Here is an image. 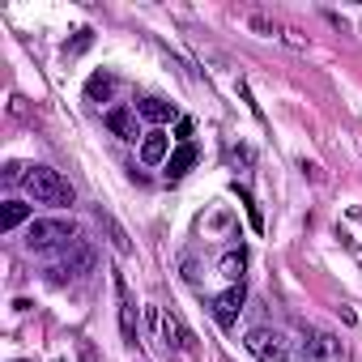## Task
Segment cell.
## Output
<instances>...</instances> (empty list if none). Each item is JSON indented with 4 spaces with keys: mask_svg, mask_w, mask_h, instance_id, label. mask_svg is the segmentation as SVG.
I'll use <instances>...</instances> for the list:
<instances>
[{
    "mask_svg": "<svg viewBox=\"0 0 362 362\" xmlns=\"http://www.w3.org/2000/svg\"><path fill=\"white\" fill-rule=\"evenodd\" d=\"M115 298H119V332H124L128 345H136V311H132V298H128L124 277H115Z\"/></svg>",
    "mask_w": 362,
    "mask_h": 362,
    "instance_id": "7",
    "label": "cell"
},
{
    "mask_svg": "<svg viewBox=\"0 0 362 362\" xmlns=\"http://www.w3.org/2000/svg\"><path fill=\"white\" fill-rule=\"evenodd\" d=\"M247 26H252V30H260V35H273V26H269L264 18H247Z\"/></svg>",
    "mask_w": 362,
    "mask_h": 362,
    "instance_id": "19",
    "label": "cell"
},
{
    "mask_svg": "<svg viewBox=\"0 0 362 362\" xmlns=\"http://www.w3.org/2000/svg\"><path fill=\"white\" fill-rule=\"evenodd\" d=\"M107 128L119 136V141H136L141 132H136V111H128V107H111L107 111Z\"/></svg>",
    "mask_w": 362,
    "mask_h": 362,
    "instance_id": "9",
    "label": "cell"
},
{
    "mask_svg": "<svg viewBox=\"0 0 362 362\" xmlns=\"http://www.w3.org/2000/svg\"><path fill=\"white\" fill-rule=\"evenodd\" d=\"M73 239H77L73 218H35L26 226V247L30 252H52L60 243H73Z\"/></svg>",
    "mask_w": 362,
    "mask_h": 362,
    "instance_id": "2",
    "label": "cell"
},
{
    "mask_svg": "<svg viewBox=\"0 0 362 362\" xmlns=\"http://www.w3.org/2000/svg\"><path fill=\"white\" fill-rule=\"evenodd\" d=\"M111 94H115V77H111V73H94V77L86 81V98H90V103H107Z\"/></svg>",
    "mask_w": 362,
    "mask_h": 362,
    "instance_id": "13",
    "label": "cell"
},
{
    "mask_svg": "<svg viewBox=\"0 0 362 362\" xmlns=\"http://www.w3.org/2000/svg\"><path fill=\"white\" fill-rule=\"evenodd\" d=\"M69 247H73V252L64 256V264H56V269H52V281H64V277H81V273H90V269H94V247H90V243L73 239Z\"/></svg>",
    "mask_w": 362,
    "mask_h": 362,
    "instance_id": "5",
    "label": "cell"
},
{
    "mask_svg": "<svg viewBox=\"0 0 362 362\" xmlns=\"http://www.w3.org/2000/svg\"><path fill=\"white\" fill-rule=\"evenodd\" d=\"M18 362H22V358H18Z\"/></svg>",
    "mask_w": 362,
    "mask_h": 362,
    "instance_id": "20",
    "label": "cell"
},
{
    "mask_svg": "<svg viewBox=\"0 0 362 362\" xmlns=\"http://www.w3.org/2000/svg\"><path fill=\"white\" fill-rule=\"evenodd\" d=\"M175 136H179V141H184V145H188V136H192V119H188V115H184V119H179V124H175Z\"/></svg>",
    "mask_w": 362,
    "mask_h": 362,
    "instance_id": "17",
    "label": "cell"
},
{
    "mask_svg": "<svg viewBox=\"0 0 362 362\" xmlns=\"http://www.w3.org/2000/svg\"><path fill=\"white\" fill-rule=\"evenodd\" d=\"M166 153H170V136H166L162 128L145 132V141H141V162H145V166H158V162H166Z\"/></svg>",
    "mask_w": 362,
    "mask_h": 362,
    "instance_id": "8",
    "label": "cell"
},
{
    "mask_svg": "<svg viewBox=\"0 0 362 362\" xmlns=\"http://www.w3.org/2000/svg\"><path fill=\"white\" fill-rule=\"evenodd\" d=\"M192 166H197V145H192V141H188V145H179V149H175V153L166 158V175H170V179L188 175Z\"/></svg>",
    "mask_w": 362,
    "mask_h": 362,
    "instance_id": "12",
    "label": "cell"
},
{
    "mask_svg": "<svg viewBox=\"0 0 362 362\" xmlns=\"http://www.w3.org/2000/svg\"><path fill=\"white\" fill-rule=\"evenodd\" d=\"M247 349H252V358H260V362H286V358H290V341H286V332H277V328H252V332H247Z\"/></svg>",
    "mask_w": 362,
    "mask_h": 362,
    "instance_id": "3",
    "label": "cell"
},
{
    "mask_svg": "<svg viewBox=\"0 0 362 362\" xmlns=\"http://www.w3.org/2000/svg\"><path fill=\"white\" fill-rule=\"evenodd\" d=\"M26 218H30V205H26V201H5V214H0V230L9 235V230H18Z\"/></svg>",
    "mask_w": 362,
    "mask_h": 362,
    "instance_id": "14",
    "label": "cell"
},
{
    "mask_svg": "<svg viewBox=\"0 0 362 362\" xmlns=\"http://www.w3.org/2000/svg\"><path fill=\"white\" fill-rule=\"evenodd\" d=\"M243 298H247L243 281L230 286V290H222V294L214 298V320H218L222 328H235V324H239V311H243Z\"/></svg>",
    "mask_w": 362,
    "mask_h": 362,
    "instance_id": "6",
    "label": "cell"
},
{
    "mask_svg": "<svg viewBox=\"0 0 362 362\" xmlns=\"http://www.w3.org/2000/svg\"><path fill=\"white\" fill-rule=\"evenodd\" d=\"M26 192L35 197V205H52V209H69L73 201H77V192H73V184L60 175V170H52V166H30L26 170Z\"/></svg>",
    "mask_w": 362,
    "mask_h": 362,
    "instance_id": "1",
    "label": "cell"
},
{
    "mask_svg": "<svg viewBox=\"0 0 362 362\" xmlns=\"http://www.w3.org/2000/svg\"><path fill=\"white\" fill-rule=\"evenodd\" d=\"M158 324H162V337L175 345V349H192V332L179 324V315L175 311H166V315H158Z\"/></svg>",
    "mask_w": 362,
    "mask_h": 362,
    "instance_id": "10",
    "label": "cell"
},
{
    "mask_svg": "<svg viewBox=\"0 0 362 362\" xmlns=\"http://www.w3.org/2000/svg\"><path fill=\"white\" fill-rule=\"evenodd\" d=\"M136 115L149 119V124H166V119H175V103H166V98H141Z\"/></svg>",
    "mask_w": 362,
    "mask_h": 362,
    "instance_id": "11",
    "label": "cell"
},
{
    "mask_svg": "<svg viewBox=\"0 0 362 362\" xmlns=\"http://www.w3.org/2000/svg\"><path fill=\"white\" fill-rule=\"evenodd\" d=\"M298 358H303V362H341V341H337L332 332L311 328V332L303 337V345H298Z\"/></svg>",
    "mask_w": 362,
    "mask_h": 362,
    "instance_id": "4",
    "label": "cell"
},
{
    "mask_svg": "<svg viewBox=\"0 0 362 362\" xmlns=\"http://www.w3.org/2000/svg\"><path fill=\"white\" fill-rule=\"evenodd\" d=\"M243 264H247V260H243V252H226L218 269H222V277H226L230 286H239V281H243Z\"/></svg>",
    "mask_w": 362,
    "mask_h": 362,
    "instance_id": "15",
    "label": "cell"
},
{
    "mask_svg": "<svg viewBox=\"0 0 362 362\" xmlns=\"http://www.w3.org/2000/svg\"><path fill=\"white\" fill-rule=\"evenodd\" d=\"M298 166H303V170H307V175H311V179H315V184H320V179H324V170H320V166H315V162H307V158H303V162H298Z\"/></svg>",
    "mask_w": 362,
    "mask_h": 362,
    "instance_id": "18",
    "label": "cell"
},
{
    "mask_svg": "<svg viewBox=\"0 0 362 362\" xmlns=\"http://www.w3.org/2000/svg\"><path fill=\"white\" fill-rule=\"evenodd\" d=\"M107 226H111V243H115V252H124V256H128V252H132V243H128V235L119 230V222H111V218H107Z\"/></svg>",
    "mask_w": 362,
    "mask_h": 362,
    "instance_id": "16",
    "label": "cell"
}]
</instances>
